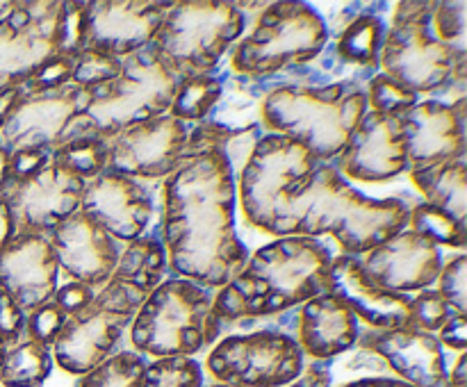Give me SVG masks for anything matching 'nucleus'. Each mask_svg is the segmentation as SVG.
Listing matches in <instances>:
<instances>
[{
  "label": "nucleus",
  "instance_id": "obj_1",
  "mask_svg": "<svg viewBox=\"0 0 467 387\" xmlns=\"http://www.w3.org/2000/svg\"><path fill=\"white\" fill-rule=\"evenodd\" d=\"M237 173L217 139L192 126L187 158L162 182L160 239L167 269L205 290H222L249 262L237 235Z\"/></svg>",
  "mask_w": 467,
  "mask_h": 387
},
{
  "label": "nucleus",
  "instance_id": "obj_2",
  "mask_svg": "<svg viewBox=\"0 0 467 387\" xmlns=\"http://www.w3.org/2000/svg\"><path fill=\"white\" fill-rule=\"evenodd\" d=\"M331 260V249L322 239L304 235L276 237L260 246L237 278L214 291V340L235 331L237 323L276 317L327 294Z\"/></svg>",
  "mask_w": 467,
  "mask_h": 387
},
{
  "label": "nucleus",
  "instance_id": "obj_3",
  "mask_svg": "<svg viewBox=\"0 0 467 387\" xmlns=\"http://www.w3.org/2000/svg\"><path fill=\"white\" fill-rule=\"evenodd\" d=\"M167 253L158 232L128 244L117 269L82 312L67 319L53 344V360L73 376H85L114 355L146 296L164 280Z\"/></svg>",
  "mask_w": 467,
  "mask_h": 387
},
{
  "label": "nucleus",
  "instance_id": "obj_4",
  "mask_svg": "<svg viewBox=\"0 0 467 387\" xmlns=\"http://www.w3.org/2000/svg\"><path fill=\"white\" fill-rule=\"evenodd\" d=\"M406 200L374 199L351 185L333 164L319 162L287 194V226L292 235L333 237L342 255H365L409 223Z\"/></svg>",
  "mask_w": 467,
  "mask_h": 387
},
{
  "label": "nucleus",
  "instance_id": "obj_5",
  "mask_svg": "<svg viewBox=\"0 0 467 387\" xmlns=\"http://www.w3.org/2000/svg\"><path fill=\"white\" fill-rule=\"evenodd\" d=\"M365 85L360 77L324 87L290 85L276 77L260 109L263 130L290 137L317 162L333 164L368 112Z\"/></svg>",
  "mask_w": 467,
  "mask_h": 387
},
{
  "label": "nucleus",
  "instance_id": "obj_6",
  "mask_svg": "<svg viewBox=\"0 0 467 387\" xmlns=\"http://www.w3.org/2000/svg\"><path fill=\"white\" fill-rule=\"evenodd\" d=\"M214 291L181 276H169L146 296L130 323V341L140 355L155 360L192 358L214 344Z\"/></svg>",
  "mask_w": 467,
  "mask_h": 387
},
{
  "label": "nucleus",
  "instance_id": "obj_7",
  "mask_svg": "<svg viewBox=\"0 0 467 387\" xmlns=\"http://www.w3.org/2000/svg\"><path fill=\"white\" fill-rule=\"evenodd\" d=\"M327 44V23L315 5L269 3L233 46L226 66L237 76L276 77L313 62Z\"/></svg>",
  "mask_w": 467,
  "mask_h": 387
},
{
  "label": "nucleus",
  "instance_id": "obj_8",
  "mask_svg": "<svg viewBox=\"0 0 467 387\" xmlns=\"http://www.w3.org/2000/svg\"><path fill=\"white\" fill-rule=\"evenodd\" d=\"M436 3L392 5L381 71L418 96L438 98L454 77H467V53L442 44L431 25Z\"/></svg>",
  "mask_w": 467,
  "mask_h": 387
},
{
  "label": "nucleus",
  "instance_id": "obj_9",
  "mask_svg": "<svg viewBox=\"0 0 467 387\" xmlns=\"http://www.w3.org/2000/svg\"><path fill=\"white\" fill-rule=\"evenodd\" d=\"M181 82V73L153 46L128 55L114 80L87 91L82 126L109 139L126 127L162 117Z\"/></svg>",
  "mask_w": 467,
  "mask_h": 387
},
{
  "label": "nucleus",
  "instance_id": "obj_10",
  "mask_svg": "<svg viewBox=\"0 0 467 387\" xmlns=\"http://www.w3.org/2000/svg\"><path fill=\"white\" fill-rule=\"evenodd\" d=\"M317 159L295 139L265 132L237 173V200L246 223L274 237H290L287 194L304 180Z\"/></svg>",
  "mask_w": 467,
  "mask_h": 387
},
{
  "label": "nucleus",
  "instance_id": "obj_11",
  "mask_svg": "<svg viewBox=\"0 0 467 387\" xmlns=\"http://www.w3.org/2000/svg\"><path fill=\"white\" fill-rule=\"evenodd\" d=\"M246 25L249 21L235 3H171L155 32L153 48L182 77L201 76L222 66Z\"/></svg>",
  "mask_w": 467,
  "mask_h": 387
},
{
  "label": "nucleus",
  "instance_id": "obj_12",
  "mask_svg": "<svg viewBox=\"0 0 467 387\" xmlns=\"http://www.w3.org/2000/svg\"><path fill=\"white\" fill-rule=\"evenodd\" d=\"M9 158L12 173L0 199L12 212L16 232L50 235L80 209L87 182L64 171L53 150H16Z\"/></svg>",
  "mask_w": 467,
  "mask_h": 387
},
{
  "label": "nucleus",
  "instance_id": "obj_13",
  "mask_svg": "<svg viewBox=\"0 0 467 387\" xmlns=\"http://www.w3.org/2000/svg\"><path fill=\"white\" fill-rule=\"evenodd\" d=\"M87 91L68 82L30 80L12 91L0 117V146L16 150H55L85 117Z\"/></svg>",
  "mask_w": 467,
  "mask_h": 387
},
{
  "label": "nucleus",
  "instance_id": "obj_14",
  "mask_svg": "<svg viewBox=\"0 0 467 387\" xmlns=\"http://www.w3.org/2000/svg\"><path fill=\"white\" fill-rule=\"evenodd\" d=\"M222 385L287 387L304 373L306 355L295 335L278 328H255L222 337L205 360Z\"/></svg>",
  "mask_w": 467,
  "mask_h": 387
},
{
  "label": "nucleus",
  "instance_id": "obj_15",
  "mask_svg": "<svg viewBox=\"0 0 467 387\" xmlns=\"http://www.w3.org/2000/svg\"><path fill=\"white\" fill-rule=\"evenodd\" d=\"M59 3H9L0 16V94L30 82L53 57Z\"/></svg>",
  "mask_w": 467,
  "mask_h": 387
},
{
  "label": "nucleus",
  "instance_id": "obj_16",
  "mask_svg": "<svg viewBox=\"0 0 467 387\" xmlns=\"http://www.w3.org/2000/svg\"><path fill=\"white\" fill-rule=\"evenodd\" d=\"M192 126L162 114L109 137L108 168L141 182L167 180L187 158Z\"/></svg>",
  "mask_w": 467,
  "mask_h": 387
},
{
  "label": "nucleus",
  "instance_id": "obj_17",
  "mask_svg": "<svg viewBox=\"0 0 467 387\" xmlns=\"http://www.w3.org/2000/svg\"><path fill=\"white\" fill-rule=\"evenodd\" d=\"M80 212L128 246L149 232L155 214V199L146 182L105 168L85 185Z\"/></svg>",
  "mask_w": 467,
  "mask_h": 387
},
{
  "label": "nucleus",
  "instance_id": "obj_18",
  "mask_svg": "<svg viewBox=\"0 0 467 387\" xmlns=\"http://www.w3.org/2000/svg\"><path fill=\"white\" fill-rule=\"evenodd\" d=\"M333 167L347 180L351 178L360 182H388L409 171V148L401 114L368 109Z\"/></svg>",
  "mask_w": 467,
  "mask_h": 387
},
{
  "label": "nucleus",
  "instance_id": "obj_19",
  "mask_svg": "<svg viewBox=\"0 0 467 387\" xmlns=\"http://www.w3.org/2000/svg\"><path fill=\"white\" fill-rule=\"evenodd\" d=\"M171 3H85V50L123 59L153 46ZM82 50V53H85ZM80 53V55H82Z\"/></svg>",
  "mask_w": 467,
  "mask_h": 387
},
{
  "label": "nucleus",
  "instance_id": "obj_20",
  "mask_svg": "<svg viewBox=\"0 0 467 387\" xmlns=\"http://www.w3.org/2000/svg\"><path fill=\"white\" fill-rule=\"evenodd\" d=\"M48 237L64 280L82 282L91 290H100L109 280L126 249L80 209L59 223Z\"/></svg>",
  "mask_w": 467,
  "mask_h": 387
},
{
  "label": "nucleus",
  "instance_id": "obj_21",
  "mask_svg": "<svg viewBox=\"0 0 467 387\" xmlns=\"http://www.w3.org/2000/svg\"><path fill=\"white\" fill-rule=\"evenodd\" d=\"M467 98L447 105L420 100L401 114L409 168L467 158Z\"/></svg>",
  "mask_w": 467,
  "mask_h": 387
},
{
  "label": "nucleus",
  "instance_id": "obj_22",
  "mask_svg": "<svg viewBox=\"0 0 467 387\" xmlns=\"http://www.w3.org/2000/svg\"><path fill=\"white\" fill-rule=\"evenodd\" d=\"M365 273L386 290L410 294L436 285L442 250L420 232L404 228L383 244L360 255Z\"/></svg>",
  "mask_w": 467,
  "mask_h": 387
},
{
  "label": "nucleus",
  "instance_id": "obj_23",
  "mask_svg": "<svg viewBox=\"0 0 467 387\" xmlns=\"http://www.w3.org/2000/svg\"><path fill=\"white\" fill-rule=\"evenodd\" d=\"M356 346L369 349L388 364V372L413 387H450L445 349L433 332L418 328L374 331L360 328Z\"/></svg>",
  "mask_w": 467,
  "mask_h": 387
},
{
  "label": "nucleus",
  "instance_id": "obj_24",
  "mask_svg": "<svg viewBox=\"0 0 467 387\" xmlns=\"http://www.w3.org/2000/svg\"><path fill=\"white\" fill-rule=\"evenodd\" d=\"M59 267L48 235L16 232L0 250V290L26 314L53 299Z\"/></svg>",
  "mask_w": 467,
  "mask_h": 387
},
{
  "label": "nucleus",
  "instance_id": "obj_25",
  "mask_svg": "<svg viewBox=\"0 0 467 387\" xmlns=\"http://www.w3.org/2000/svg\"><path fill=\"white\" fill-rule=\"evenodd\" d=\"M328 291L351 310L358 321L374 331L410 328V294L386 290L365 273L356 255H333L328 271Z\"/></svg>",
  "mask_w": 467,
  "mask_h": 387
},
{
  "label": "nucleus",
  "instance_id": "obj_26",
  "mask_svg": "<svg viewBox=\"0 0 467 387\" xmlns=\"http://www.w3.org/2000/svg\"><path fill=\"white\" fill-rule=\"evenodd\" d=\"M358 335V319L331 291L306 300L296 310L295 337L304 355L315 362H331L337 355L351 351Z\"/></svg>",
  "mask_w": 467,
  "mask_h": 387
},
{
  "label": "nucleus",
  "instance_id": "obj_27",
  "mask_svg": "<svg viewBox=\"0 0 467 387\" xmlns=\"http://www.w3.org/2000/svg\"><path fill=\"white\" fill-rule=\"evenodd\" d=\"M276 87V77H249L231 73L226 66L223 73L222 94L217 103L208 112V117L199 123L203 132H208L213 139L226 148L240 137L251 135V132L263 130L260 123V109L263 100L269 91Z\"/></svg>",
  "mask_w": 467,
  "mask_h": 387
},
{
  "label": "nucleus",
  "instance_id": "obj_28",
  "mask_svg": "<svg viewBox=\"0 0 467 387\" xmlns=\"http://www.w3.org/2000/svg\"><path fill=\"white\" fill-rule=\"evenodd\" d=\"M386 9H390V3H363L358 16L328 39L333 55L349 71L365 76H377L381 71L379 62L388 35Z\"/></svg>",
  "mask_w": 467,
  "mask_h": 387
},
{
  "label": "nucleus",
  "instance_id": "obj_29",
  "mask_svg": "<svg viewBox=\"0 0 467 387\" xmlns=\"http://www.w3.org/2000/svg\"><path fill=\"white\" fill-rule=\"evenodd\" d=\"M409 178L424 196V203L442 209L456 221H467V158L413 167L409 168Z\"/></svg>",
  "mask_w": 467,
  "mask_h": 387
},
{
  "label": "nucleus",
  "instance_id": "obj_30",
  "mask_svg": "<svg viewBox=\"0 0 467 387\" xmlns=\"http://www.w3.org/2000/svg\"><path fill=\"white\" fill-rule=\"evenodd\" d=\"M53 349L23 332L18 341L7 346L0 362L3 387H41L53 372Z\"/></svg>",
  "mask_w": 467,
  "mask_h": 387
},
{
  "label": "nucleus",
  "instance_id": "obj_31",
  "mask_svg": "<svg viewBox=\"0 0 467 387\" xmlns=\"http://www.w3.org/2000/svg\"><path fill=\"white\" fill-rule=\"evenodd\" d=\"M53 158L64 171L89 182L108 168L109 139L87 130L80 121V126L53 150Z\"/></svg>",
  "mask_w": 467,
  "mask_h": 387
},
{
  "label": "nucleus",
  "instance_id": "obj_32",
  "mask_svg": "<svg viewBox=\"0 0 467 387\" xmlns=\"http://www.w3.org/2000/svg\"><path fill=\"white\" fill-rule=\"evenodd\" d=\"M223 73H226V66H219L210 73H201V76L182 77L171 100V107L167 112L169 117L178 118L187 126H199L208 117L213 105L217 103L219 94H222Z\"/></svg>",
  "mask_w": 467,
  "mask_h": 387
},
{
  "label": "nucleus",
  "instance_id": "obj_33",
  "mask_svg": "<svg viewBox=\"0 0 467 387\" xmlns=\"http://www.w3.org/2000/svg\"><path fill=\"white\" fill-rule=\"evenodd\" d=\"M149 360L137 351H117L108 360L80 376L76 387H141Z\"/></svg>",
  "mask_w": 467,
  "mask_h": 387
},
{
  "label": "nucleus",
  "instance_id": "obj_34",
  "mask_svg": "<svg viewBox=\"0 0 467 387\" xmlns=\"http://www.w3.org/2000/svg\"><path fill=\"white\" fill-rule=\"evenodd\" d=\"M406 228L420 232L427 239H431L436 246H450V249H465L467 246V226L465 223L456 221L442 209L433 208V205L420 203L410 205L409 223Z\"/></svg>",
  "mask_w": 467,
  "mask_h": 387
},
{
  "label": "nucleus",
  "instance_id": "obj_35",
  "mask_svg": "<svg viewBox=\"0 0 467 387\" xmlns=\"http://www.w3.org/2000/svg\"><path fill=\"white\" fill-rule=\"evenodd\" d=\"M141 387H203V372L194 358H164L149 362Z\"/></svg>",
  "mask_w": 467,
  "mask_h": 387
},
{
  "label": "nucleus",
  "instance_id": "obj_36",
  "mask_svg": "<svg viewBox=\"0 0 467 387\" xmlns=\"http://www.w3.org/2000/svg\"><path fill=\"white\" fill-rule=\"evenodd\" d=\"M365 96H368V109H374V112L381 114H404L406 109L420 103L418 94L406 89L404 85L392 80L383 71L369 77V82L365 85Z\"/></svg>",
  "mask_w": 467,
  "mask_h": 387
},
{
  "label": "nucleus",
  "instance_id": "obj_37",
  "mask_svg": "<svg viewBox=\"0 0 467 387\" xmlns=\"http://www.w3.org/2000/svg\"><path fill=\"white\" fill-rule=\"evenodd\" d=\"M438 294L445 299L454 312L467 314V258L465 253H456L442 260V269L438 273Z\"/></svg>",
  "mask_w": 467,
  "mask_h": 387
},
{
  "label": "nucleus",
  "instance_id": "obj_38",
  "mask_svg": "<svg viewBox=\"0 0 467 387\" xmlns=\"http://www.w3.org/2000/svg\"><path fill=\"white\" fill-rule=\"evenodd\" d=\"M451 314H454V310L445 303V299L433 287L418 291V296H413V300H410V328H418V331L436 335Z\"/></svg>",
  "mask_w": 467,
  "mask_h": 387
},
{
  "label": "nucleus",
  "instance_id": "obj_39",
  "mask_svg": "<svg viewBox=\"0 0 467 387\" xmlns=\"http://www.w3.org/2000/svg\"><path fill=\"white\" fill-rule=\"evenodd\" d=\"M121 71V59L105 57V55H96L85 50L82 55H78L76 62H73V73L71 82L78 85L80 89L91 91L94 87L105 85V82L114 80Z\"/></svg>",
  "mask_w": 467,
  "mask_h": 387
},
{
  "label": "nucleus",
  "instance_id": "obj_40",
  "mask_svg": "<svg viewBox=\"0 0 467 387\" xmlns=\"http://www.w3.org/2000/svg\"><path fill=\"white\" fill-rule=\"evenodd\" d=\"M465 9V3H436V7H433V32L442 44L451 46L456 53H467Z\"/></svg>",
  "mask_w": 467,
  "mask_h": 387
},
{
  "label": "nucleus",
  "instance_id": "obj_41",
  "mask_svg": "<svg viewBox=\"0 0 467 387\" xmlns=\"http://www.w3.org/2000/svg\"><path fill=\"white\" fill-rule=\"evenodd\" d=\"M67 319L68 317L64 314V310L59 308L53 299H50V300H46L44 305H39V308L32 310V312L27 314L26 335L53 349L55 340H57V335L62 332Z\"/></svg>",
  "mask_w": 467,
  "mask_h": 387
},
{
  "label": "nucleus",
  "instance_id": "obj_42",
  "mask_svg": "<svg viewBox=\"0 0 467 387\" xmlns=\"http://www.w3.org/2000/svg\"><path fill=\"white\" fill-rule=\"evenodd\" d=\"M94 294H96V290H91L89 285H82V282H73V280H64V285H57V290H55L53 300L64 310V314H67V317H73V314L82 312V310L91 303Z\"/></svg>",
  "mask_w": 467,
  "mask_h": 387
},
{
  "label": "nucleus",
  "instance_id": "obj_43",
  "mask_svg": "<svg viewBox=\"0 0 467 387\" xmlns=\"http://www.w3.org/2000/svg\"><path fill=\"white\" fill-rule=\"evenodd\" d=\"M26 317L27 314L0 290V335L7 341V346H12L14 341H18L26 332Z\"/></svg>",
  "mask_w": 467,
  "mask_h": 387
},
{
  "label": "nucleus",
  "instance_id": "obj_44",
  "mask_svg": "<svg viewBox=\"0 0 467 387\" xmlns=\"http://www.w3.org/2000/svg\"><path fill=\"white\" fill-rule=\"evenodd\" d=\"M438 341H441L442 349L459 351V353H465L467 349V314L454 312L445 321V326L438 331Z\"/></svg>",
  "mask_w": 467,
  "mask_h": 387
},
{
  "label": "nucleus",
  "instance_id": "obj_45",
  "mask_svg": "<svg viewBox=\"0 0 467 387\" xmlns=\"http://www.w3.org/2000/svg\"><path fill=\"white\" fill-rule=\"evenodd\" d=\"M328 364L331 362L310 364V367H306L304 373L287 387H331L333 373L331 369H328Z\"/></svg>",
  "mask_w": 467,
  "mask_h": 387
},
{
  "label": "nucleus",
  "instance_id": "obj_46",
  "mask_svg": "<svg viewBox=\"0 0 467 387\" xmlns=\"http://www.w3.org/2000/svg\"><path fill=\"white\" fill-rule=\"evenodd\" d=\"M342 387H413L409 382L400 381V378L390 376H369V378H358V381L345 382Z\"/></svg>",
  "mask_w": 467,
  "mask_h": 387
},
{
  "label": "nucleus",
  "instance_id": "obj_47",
  "mask_svg": "<svg viewBox=\"0 0 467 387\" xmlns=\"http://www.w3.org/2000/svg\"><path fill=\"white\" fill-rule=\"evenodd\" d=\"M14 235H16V226H14L12 212H9L7 203L0 199V250L9 244Z\"/></svg>",
  "mask_w": 467,
  "mask_h": 387
},
{
  "label": "nucleus",
  "instance_id": "obj_48",
  "mask_svg": "<svg viewBox=\"0 0 467 387\" xmlns=\"http://www.w3.org/2000/svg\"><path fill=\"white\" fill-rule=\"evenodd\" d=\"M450 387H467V355L459 353L454 367L450 369Z\"/></svg>",
  "mask_w": 467,
  "mask_h": 387
},
{
  "label": "nucleus",
  "instance_id": "obj_49",
  "mask_svg": "<svg viewBox=\"0 0 467 387\" xmlns=\"http://www.w3.org/2000/svg\"><path fill=\"white\" fill-rule=\"evenodd\" d=\"M9 153L7 150L3 148V146H0V194H3V189L5 187H7V182H9V173H12V167H9Z\"/></svg>",
  "mask_w": 467,
  "mask_h": 387
},
{
  "label": "nucleus",
  "instance_id": "obj_50",
  "mask_svg": "<svg viewBox=\"0 0 467 387\" xmlns=\"http://www.w3.org/2000/svg\"><path fill=\"white\" fill-rule=\"evenodd\" d=\"M210 387H235V385H222V382H214V385H210Z\"/></svg>",
  "mask_w": 467,
  "mask_h": 387
}]
</instances>
